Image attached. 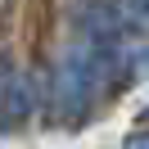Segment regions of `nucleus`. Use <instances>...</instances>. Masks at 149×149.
Returning a JSON list of instances; mask_svg holds the SVG:
<instances>
[{"instance_id": "nucleus-1", "label": "nucleus", "mask_w": 149, "mask_h": 149, "mask_svg": "<svg viewBox=\"0 0 149 149\" xmlns=\"http://www.w3.org/2000/svg\"><path fill=\"white\" fill-rule=\"evenodd\" d=\"M32 104H36V91H32L27 72H18L9 59H0V131L18 127L32 113Z\"/></svg>"}, {"instance_id": "nucleus-2", "label": "nucleus", "mask_w": 149, "mask_h": 149, "mask_svg": "<svg viewBox=\"0 0 149 149\" xmlns=\"http://www.w3.org/2000/svg\"><path fill=\"white\" fill-rule=\"evenodd\" d=\"M118 5H122V18H127V27L149 32V0H118Z\"/></svg>"}, {"instance_id": "nucleus-3", "label": "nucleus", "mask_w": 149, "mask_h": 149, "mask_svg": "<svg viewBox=\"0 0 149 149\" xmlns=\"http://www.w3.org/2000/svg\"><path fill=\"white\" fill-rule=\"evenodd\" d=\"M122 149H149V131H136V136H127V145Z\"/></svg>"}]
</instances>
